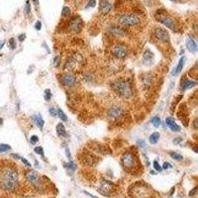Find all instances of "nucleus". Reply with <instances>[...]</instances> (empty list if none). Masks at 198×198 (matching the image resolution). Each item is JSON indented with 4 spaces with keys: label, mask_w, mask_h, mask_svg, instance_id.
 Listing matches in <instances>:
<instances>
[{
    "label": "nucleus",
    "mask_w": 198,
    "mask_h": 198,
    "mask_svg": "<svg viewBox=\"0 0 198 198\" xmlns=\"http://www.w3.org/2000/svg\"><path fill=\"white\" fill-rule=\"evenodd\" d=\"M62 84L66 87H73V86L76 85L77 79H76V77H75V75H73V74L65 73V74L62 75Z\"/></svg>",
    "instance_id": "nucleus-12"
},
{
    "label": "nucleus",
    "mask_w": 198,
    "mask_h": 198,
    "mask_svg": "<svg viewBox=\"0 0 198 198\" xmlns=\"http://www.w3.org/2000/svg\"><path fill=\"white\" fill-rule=\"evenodd\" d=\"M150 122H152V124L154 127H156V128H158V127L161 126V119L158 118L157 116H154L152 118V120H150Z\"/></svg>",
    "instance_id": "nucleus-25"
},
{
    "label": "nucleus",
    "mask_w": 198,
    "mask_h": 198,
    "mask_svg": "<svg viewBox=\"0 0 198 198\" xmlns=\"http://www.w3.org/2000/svg\"><path fill=\"white\" fill-rule=\"evenodd\" d=\"M196 191H197V187H195V188H194V189H192L191 191L189 192V196H193V195H195Z\"/></svg>",
    "instance_id": "nucleus-44"
},
{
    "label": "nucleus",
    "mask_w": 198,
    "mask_h": 198,
    "mask_svg": "<svg viewBox=\"0 0 198 198\" xmlns=\"http://www.w3.org/2000/svg\"><path fill=\"white\" fill-rule=\"evenodd\" d=\"M3 46H4V42H3V41H0V50L2 49Z\"/></svg>",
    "instance_id": "nucleus-48"
},
{
    "label": "nucleus",
    "mask_w": 198,
    "mask_h": 198,
    "mask_svg": "<svg viewBox=\"0 0 198 198\" xmlns=\"http://www.w3.org/2000/svg\"><path fill=\"white\" fill-rule=\"evenodd\" d=\"M9 46H10V48H11L12 50L16 48V44H15V39L14 38H11L9 40Z\"/></svg>",
    "instance_id": "nucleus-39"
},
{
    "label": "nucleus",
    "mask_w": 198,
    "mask_h": 198,
    "mask_svg": "<svg viewBox=\"0 0 198 198\" xmlns=\"http://www.w3.org/2000/svg\"><path fill=\"white\" fill-rule=\"evenodd\" d=\"M2 122H3V119L0 118V125H2Z\"/></svg>",
    "instance_id": "nucleus-49"
},
{
    "label": "nucleus",
    "mask_w": 198,
    "mask_h": 198,
    "mask_svg": "<svg viewBox=\"0 0 198 198\" xmlns=\"http://www.w3.org/2000/svg\"><path fill=\"white\" fill-rule=\"evenodd\" d=\"M34 150H35L36 154H41L42 157H44V154H45V153H44V150H43L42 147H36V148L34 149Z\"/></svg>",
    "instance_id": "nucleus-33"
},
{
    "label": "nucleus",
    "mask_w": 198,
    "mask_h": 198,
    "mask_svg": "<svg viewBox=\"0 0 198 198\" xmlns=\"http://www.w3.org/2000/svg\"><path fill=\"white\" fill-rule=\"evenodd\" d=\"M50 114L53 117H55L57 116V110H55V108H54V107H51V108H50Z\"/></svg>",
    "instance_id": "nucleus-42"
},
{
    "label": "nucleus",
    "mask_w": 198,
    "mask_h": 198,
    "mask_svg": "<svg viewBox=\"0 0 198 198\" xmlns=\"http://www.w3.org/2000/svg\"><path fill=\"white\" fill-rule=\"evenodd\" d=\"M157 20L161 24H164V26L169 28V29L176 30V28H177L176 22L174 21V19H172L171 17H169V16H168V15H160L157 17Z\"/></svg>",
    "instance_id": "nucleus-10"
},
{
    "label": "nucleus",
    "mask_w": 198,
    "mask_h": 198,
    "mask_svg": "<svg viewBox=\"0 0 198 198\" xmlns=\"http://www.w3.org/2000/svg\"><path fill=\"white\" fill-rule=\"evenodd\" d=\"M59 62H61V59H59V57L58 55V57H55V58H54V65H55V67L59 66Z\"/></svg>",
    "instance_id": "nucleus-40"
},
{
    "label": "nucleus",
    "mask_w": 198,
    "mask_h": 198,
    "mask_svg": "<svg viewBox=\"0 0 198 198\" xmlns=\"http://www.w3.org/2000/svg\"><path fill=\"white\" fill-rule=\"evenodd\" d=\"M121 115H123V109L119 106L111 107L108 111V117L111 119H117L121 117Z\"/></svg>",
    "instance_id": "nucleus-14"
},
{
    "label": "nucleus",
    "mask_w": 198,
    "mask_h": 198,
    "mask_svg": "<svg viewBox=\"0 0 198 198\" xmlns=\"http://www.w3.org/2000/svg\"><path fill=\"white\" fill-rule=\"evenodd\" d=\"M65 153H66V156H67V157H69V160H70V154H69V149H65Z\"/></svg>",
    "instance_id": "nucleus-47"
},
{
    "label": "nucleus",
    "mask_w": 198,
    "mask_h": 198,
    "mask_svg": "<svg viewBox=\"0 0 198 198\" xmlns=\"http://www.w3.org/2000/svg\"><path fill=\"white\" fill-rule=\"evenodd\" d=\"M170 168V164H168V162H164V166H162L161 168H164V169H168V168Z\"/></svg>",
    "instance_id": "nucleus-45"
},
{
    "label": "nucleus",
    "mask_w": 198,
    "mask_h": 198,
    "mask_svg": "<svg viewBox=\"0 0 198 198\" xmlns=\"http://www.w3.org/2000/svg\"><path fill=\"white\" fill-rule=\"evenodd\" d=\"M41 27H42V23L40 22V21H37L35 24V28H36V30L39 31V30H41Z\"/></svg>",
    "instance_id": "nucleus-43"
},
{
    "label": "nucleus",
    "mask_w": 198,
    "mask_h": 198,
    "mask_svg": "<svg viewBox=\"0 0 198 198\" xmlns=\"http://www.w3.org/2000/svg\"><path fill=\"white\" fill-rule=\"evenodd\" d=\"M186 47H187V49L190 51H192V53L197 51V44L192 38H188L186 40Z\"/></svg>",
    "instance_id": "nucleus-20"
},
{
    "label": "nucleus",
    "mask_w": 198,
    "mask_h": 198,
    "mask_svg": "<svg viewBox=\"0 0 198 198\" xmlns=\"http://www.w3.org/2000/svg\"><path fill=\"white\" fill-rule=\"evenodd\" d=\"M65 168L69 169V170H72V171H74V170L76 169V165H75L74 162L71 161H70L67 164H65Z\"/></svg>",
    "instance_id": "nucleus-27"
},
{
    "label": "nucleus",
    "mask_w": 198,
    "mask_h": 198,
    "mask_svg": "<svg viewBox=\"0 0 198 198\" xmlns=\"http://www.w3.org/2000/svg\"><path fill=\"white\" fill-rule=\"evenodd\" d=\"M160 137H161V135H160V133H158V132L153 133L150 136V144H153V145L157 144V143L158 142V140H160Z\"/></svg>",
    "instance_id": "nucleus-23"
},
{
    "label": "nucleus",
    "mask_w": 198,
    "mask_h": 198,
    "mask_svg": "<svg viewBox=\"0 0 198 198\" xmlns=\"http://www.w3.org/2000/svg\"><path fill=\"white\" fill-rule=\"evenodd\" d=\"M95 4H96V0H88V3H87L86 8H92L95 6Z\"/></svg>",
    "instance_id": "nucleus-38"
},
{
    "label": "nucleus",
    "mask_w": 198,
    "mask_h": 198,
    "mask_svg": "<svg viewBox=\"0 0 198 198\" xmlns=\"http://www.w3.org/2000/svg\"><path fill=\"white\" fill-rule=\"evenodd\" d=\"M153 62H154V54L149 50L145 51L144 55H143V62H144V65H150Z\"/></svg>",
    "instance_id": "nucleus-16"
},
{
    "label": "nucleus",
    "mask_w": 198,
    "mask_h": 198,
    "mask_svg": "<svg viewBox=\"0 0 198 198\" xmlns=\"http://www.w3.org/2000/svg\"><path fill=\"white\" fill-rule=\"evenodd\" d=\"M57 116H58L59 117V119L61 120H62V121H67V117H66V115L65 114V112L62 110V109H58L57 110Z\"/></svg>",
    "instance_id": "nucleus-24"
},
{
    "label": "nucleus",
    "mask_w": 198,
    "mask_h": 198,
    "mask_svg": "<svg viewBox=\"0 0 198 198\" xmlns=\"http://www.w3.org/2000/svg\"><path fill=\"white\" fill-rule=\"evenodd\" d=\"M154 33L157 40H160V41L164 43H169V34L164 28H156Z\"/></svg>",
    "instance_id": "nucleus-11"
},
{
    "label": "nucleus",
    "mask_w": 198,
    "mask_h": 198,
    "mask_svg": "<svg viewBox=\"0 0 198 198\" xmlns=\"http://www.w3.org/2000/svg\"><path fill=\"white\" fill-rule=\"evenodd\" d=\"M25 38H26L25 35H20V36H19V41H20V42H23L24 40H25Z\"/></svg>",
    "instance_id": "nucleus-46"
},
{
    "label": "nucleus",
    "mask_w": 198,
    "mask_h": 198,
    "mask_svg": "<svg viewBox=\"0 0 198 198\" xmlns=\"http://www.w3.org/2000/svg\"><path fill=\"white\" fill-rule=\"evenodd\" d=\"M38 141H39L38 136H36V135H33V136H31V138H30V142H31V144H32V145H35L36 143H38Z\"/></svg>",
    "instance_id": "nucleus-37"
},
{
    "label": "nucleus",
    "mask_w": 198,
    "mask_h": 198,
    "mask_svg": "<svg viewBox=\"0 0 198 198\" xmlns=\"http://www.w3.org/2000/svg\"><path fill=\"white\" fill-rule=\"evenodd\" d=\"M185 59H186L185 57H182V58L179 59V62H178L176 67H174V69H173L172 73H171V74L173 75V76H175V75L179 74V73L181 72V71H182V69H183L184 63H185Z\"/></svg>",
    "instance_id": "nucleus-18"
},
{
    "label": "nucleus",
    "mask_w": 198,
    "mask_h": 198,
    "mask_svg": "<svg viewBox=\"0 0 198 198\" xmlns=\"http://www.w3.org/2000/svg\"><path fill=\"white\" fill-rule=\"evenodd\" d=\"M24 11L26 12V14H29L31 12V5H30V1L28 0L25 4V8H24Z\"/></svg>",
    "instance_id": "nucleus-36"
},
{
    "label": "nucleus",
    "mask_w": 198,
    "mask_h": 198,
    "mask_svg": "<svg viewBox=\"0 0 198 198\" xmlns=\"http://www.w3.org/2000/svg\"><path fill=\"white\" fill-rule=\"evenodd\" d=\"M19 176L17 169L13 166H6L0 172V187L5 191L12 192L18 187Z\"/></svg>",
    "instance_id": "nucleus-1"
},
{
    "label": "nucleus",
    "mask_w": 198,
    "mask_h": 198,
    "mask_svg": "<svg viewBox=\"0 0 198 198\" xmlns=\"http://www.w3.org/2000/svg\"><path fill=\"white\" fill-rule=\"evenodd\" d=\"M140 21L141 19L136 14H122L118 18V22L125 27L136 26L140 23Z\"/></svg>",
    "instance_id": "nucleus-4"
},
{
    "label": "nucleus",
    "mask_w": 198,
    "mask_h": 198,
    "mask_svg": "<svg viewBox=\"0 0 198 198\" xmlns=\"http://www.w3.org/2000/svg\"><path fill=\"white\" fill-rule=\"evenodd\" d=\"M129 192L133 198H152L153 191L148 185L136 183L130 188Z\"/></svg>",
    "instance_id": "nucleus-3"
},
{
    "label": "nucleus",
    "mask_w": 198,
    "mask_h": 198,
    "mask_svg": "<svg viewBox=\"0 0 198 198\" xmlns=\"http://www.w3.org/2000/svg\"><path fill=\"white\" fill-rule=\"evenodd\" d=\"M33 118H34V120H35V122H36V125H37V126L39 127L40 130H43L44 125H45V121H44L43 117L41 116V115L36 114Z\"/></svg>",
    "instance_id": "nucleus-22"
},
{
    "label": "nucleus",
    "mask_w": 198,
    "mask_h": 198,
    "mask_svg": "<svg viewBox=\"0 0 198 198\" xmlns=\"http://www.w3.org/2000/svg\"><path fill=\"white\" fill-rule=\"evenodd\" d=\"M112 9V4L109 0H100V4H99V11L102 14H108Z\"/></svg>",
    "instance_id": "nucleus-15"
},
{
    "label": "nucleus",
    "mask_w": 198,
    "mask_h": 198,
    "mask_svg": "<svg viewBox=\"0 0 198 198\" xmlns=\"http://www.w3.org/2000/svg\"><path fill=\"white\" fill-rule=\"evenodd\" d=\"M11 150V147L7 144H0V153H5Z\"/></svg>",
    "instance_id": "nucleus-26"
},
{
    "label": "nucleus",
    "mask_w": 198,
    "mask_h": 198,
    "mask_svg": "<svg viewBox=\"0 0 198 198\" xmlns=\"http://www.w3.org/2000/svg\"><path fill=\"white\" fill-rule=\"evenodd\" d=\"M114 184L111 183V182L107 181V180H102L101 181V185L99 187V192H101L104 195H109V194L113 191L114 189Z\"/></svg>",
    "instance_id": "nucleus-13"
},
{
    "label": "nucleus",
    "mask_w": 198,
    "mask_h": 198,
    "mask_svg": "<svg viewBox=\"0 0 198 198\" xmlns=\"http://www.w3.org/2000/svg\"><path fill=\"white\" fill-rule=\"evenodd\" d=\"M25 177L27 181L31 183L32 185H34L35 187H39V183H40V175L38 172L34 169H30L28 171L25 172Z\"/></svg>",
    "instance_id": "nucleus-9"
},
{
    "label": "nucleus",
    "mask_w": 198,
    "mask_h": 198,
    "mask_svg": "<svg viewBox=\"0 0 198 198\" xmlns=\"http://www.w3.org/2000/svg\"><path fill=\"white\" fill-rule=\"evenodd\" d=\"M112 54L116 57L117 58H125L128 55V50L127 47L122 43H118L116 45H114L112 48Z\"/></svg>",
    "instance_id": "nucleus-8"
},
{
    "label": "nucleus",
    "mask_w": 198,
    "mask_h": 198,
    "mask_svg": "<svg viewBox=\"0 0 198 198\" xmlns=\"http://www.w3.org/2000/svg\"><path fill=\"white\" fill-rule=\"evenodd\" d=\"M197 84L196 81H193V80H190V79L187 78H184L181 80V89L182 90H186V89H189V88H192Z\"/></svg>",
    "instance_id": "nucleus-17"
},
{
    "label": "nucleus",
    "mask_w": 198,
    "mask_h": 198,
    "mask_svg": "<svg viewBox=\"0 0 198 198\" xmlns=\"http://www.w3.org/2000/svg\"><path fill=\"white\" fill-rule=\"evenodd\" d=\"M168 128H169L170 130H171L172 132H179L180 129H181V128H180V126H178V125L176 124V123H175V124L171 125L170 127H168Z\"/></svg>",
    "instance_id": "nucleus-31"
},
{
    "label": "nucleus",
    "mask_w": 198,
    "mask_h": 198,
    "mask_svg": "<svg viewBox=\"0 0 198 198\" xmlns=\"http://www.w3.org/2000/svg\"><path fill=\"white\" fill-rule=\"evenodd\" d=\"M12 156H13L14 157H16V158H19V160H21L22 162H23V164H25V165H27V166H31V164L26 160V158H24V157H20V156H17V154H12Z\"/></svg>",
    "instance_id": "nucleus-30"
},
{
    "label": "nucleus",
    "mask_w": 198,
    "mask_h": 198,
    "mask_svg": "<svg viewBox=\"0 0 198 198\" xmlns=\"http://www.w3.org/2000/svg\"><path fill=\"white\" fill-rule=\"evenodd\" d=\"M81 28H82V21H81L80 17L75 16V17H73L70 20V22L69 23V25H67V31H69V33L77 34L81 31Z\"/></svg>",
    "instance_id": "nucleus-7"
},
{
    "label": "nucleus",
    "mask_w": 198,
    "mask_h": 198,
    "mask_svg": "<svg viewBox=\"0 0 198 198\" xmlns=\"http://www.w3.org/2000/svg\"><path fill=\"white\" fill-rule=\"evenodd\" d=\"M109 32L111 34H112L113 36H115V37H124V36L126 35V32L122 29V28H119V27H110V29H109Z\"/></svg>",
    "instance_id": "nucleus-19"
},
{
    "label": "nucleus",
    "mask_w": 198,
    "mask_h": 198,
    "mask_svg": "<svg viewBox=\"0 0 198 198\" xmlns=\"http://www.w3.org/2000/svg\"><path fill=\"white\" fill-rule=\"evenodd\" d=\"M121 162H122V165L126 169H133L137 164V160H136V157L132 153L127 152L122 156Z\"/></svg>",
    "instance_id": "nucleus-5"
},
{
    "label": "nucleus",
    "mask_w": 198,
    "mask_h": 198,
    "mask_svg": "<svg viewBox=\"0 0 198 198\" xmlns=\"http://www.w3.org/2000/svg\"><path fill=\"white\" fill-rule=\"evenodd\" d=\"M57 134L58 137H65L66 136V131H65V127L62 123H58L57 125Z\"/></svg>",
    "instance_id": "nucleus-21"
},
{
    "label": "nucleus",
    "mask_w": 198,
    "mask_h": 198,
    "mask_svg": "<svg viewBox=\"0 0 198 198\" xmlns=\"http://www.w3.org/2000/svg\"><path fill=\"white\" fill-rule=\"evenodd\" d=\"M172 1H175L176 2V1H178V0H172Z\"/></svg>",
    "instance_id": "nucleus-50"
},
{
    "label": "nucleus",
    "mask_w": 198,
    "mask_h": 198,
    "mask_svg": "<svg viewBox=\"0 0 198 198\" xmlns=\"http://www.w3.org/2000/svg\"><path fill=\"white\" fill-rule=\"evenodd\" d=\"M137 144H138L139 147H141V148H144V149L147 147L145 141H142V140H138V141H137Z\"/></svg>",
    "instance_id": "nucleus-41"
},
{
    "label": "nucleus",
    "mask_w": 198,
    "mask_h": 198,
    "mask_svg": "<svg viewBox=\"0 0 198 198\" xmlns=\"http://www.w3.org/2000/svg\"><path fill=\"white\" fill-rule=\"evenodd\" d=\"M153 164H154V168L156 169L157 172H161V170H162L161 166L160 164H158V162H157V161H154L153 162Z\"/></svg>",
    "instance_id": "nucleus-32"
},
{
    "label": "nucleus",
    "mask_w": 198,
    "mask_h": 198,
    "mask_svg": "<svg viewBox=\"0 0 198 198\" xmlns=\"http://www.w3.org/2000/svg\"><path fill=\"white\" fill-rule=\"evenodd\" d=\"M62 15L63 16V17H67V16H69L70 15V9H69V8L67 6H63Z\"/></svg>",
    "instance_id": "nucleus-29"
},
{
    "label": "nucleus",
    "mask_w": 198,
    "mask_h": 198,
    "mask_svg": "<svg viewBox=\"0 0 198 198\" xmlns=\"http://www.w3.org/2000/svg\"><path fill=\"white\" fill-rule=\"evenodd\" d=\"M111 88L116 94L122 98H129L132 95V88L128 81L123 80V79H118L116 81L111 83Z\"/></svg>",
    "instance_id": "nucleus-2"
},
{
    "label": "nucleus",
    "mask_w": 198,
    "mask_h": 198,
    "mask_svg": "<svg viewBox=\"0 0 198 198\" xmlns=\"http://www.w3.org/2000/svg\"><path fill=\"white\" fill-rule=\"evenodd\" d=\"M51 90L50 89H46L45 90V99L47 101H49L51 100Z\"/></svg>",
    "instance_id": "nucleus-35"
},
{
    "label": "nucleus",
    "mask_w": 198,
    "mask_h": 198,
    "mask_svg": "<svg viewBox=\"0 0 198 198\" xmlns=\"http://www.w3.org/2000/svg\"><path fill=\"white\" fill-rule=\"evenodd\" d=\"M83 62H84V58H83L82 55L80 54H78V53H75L66 61L65 67H66V69H76V66L81 65L83 63Z\"/></svg>",
    "instance_id": "nucleus-6"
},
{
    "label": "nucleus",
    "mask_w": 198,
    "mask_h": 198,
    "mask_svg": "<svg viewBox=\"0 0 198 198\" xmlns=\"http://www.w3.org/2000/svg\"><path fill=\"white\" fill-rule=\"evenodd\" d=\"M165 123H166V125H168V127H170L171 125L173 124H175V121H174V119L171 118V117H168L165 119Z\"/></svg>",
    "instance_id": "nucleus-34"
},
{
    "label": "nucleus",
    "mask_w": 198,
    "mask_h": 198,
    "mask_svg": "<svg viewBox=\"0 0 198 198\" xmlns=\"http://www.w3.org/2000/svg\"><path fill=\"white\" fill-rule=\"evenodd\" d=\"M170 157H171L173 160H175V161H182V160H183V157H182L181 154H177V153H170Z\"/></svg>",
    "instance_id": "nucleus-28"
}]
</instances>
